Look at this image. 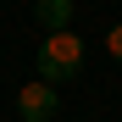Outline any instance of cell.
Instances as JSON below:
<instances>
[{
	"mask_svg": "<svg viewBox=\"0 0 122 122\" xmlns=\"http://www.w3.org/2000/svg\"><path fill=\"white\" fill-rule=\"evenodd\" d=\"M33 17L45 22V33L72 28V0H33Z\"/></svg>",
	"mask_w": 122,
	"mask_h": 122,
	"instance_id": "cell-3",
	"label": "cell"
},
{
	"mask_svg": "<svg viewBox=\"0 0 122 122\" xmlns=\"http://www.w3.org/2000/svg\"><path fill=\"white\" fill-rule=\"evenodd\" d=\"M33 72H39V83H72L78 72H83V39H78L72 28H61V33H45V45L33 50Z\"/></svg>",
	"mask_w": 122,
	"mask_h": 122,
	"instance_id": "cell-1",
	"label": "cell"
},
{
	"mask_svg": "<svg viewBox=\"0 0 122 122\" xmlns=\"http://www.w3.org/2000/svg\"><path fill=\"white\" fill-rule=\"evenodd\" d=\"M106 50H111V61H117V67H122V22L106 33Z\"/></svg>",
	"mask_w": 122,
	"mask_h": 122,
	"instance_id": "cell-4",
	"label": "cell"
},
{
	"mask_svg": "<svg viewBox=\"0 0 122 122\" xmlns=\"http://www.w3.org/2000/svg\"><path fill=\"white\" fill-rule=\"evenodd\" d=\"M56 111H61V89L39 83V78L17 89V117L22 122H56Z\"/></svg>",
	"mask_w": 122,
	"mask_h": 122,
	"instance_id": "cell-2",
	"label": "cell"
}]
</instances>
